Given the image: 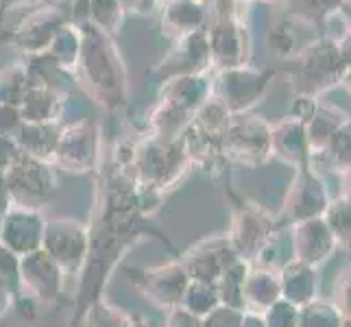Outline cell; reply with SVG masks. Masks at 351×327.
I'll list each match as a JSON object with an SVG mask.
<instances>
[{"label": "cell", "mask_w": 351, "mask_h": 327, "mask_svg": "<svg viewBox=\"0 0 351 327\" xmlns=\"http://www.w3.org/2000/svg\"><path fill=\"white\" fill-rule=\"evenodd\" d=\"M297 327H345V321L330 301L314 299L299 308Z\"/></svg>", "instance_id": "cell-12"}, {"label": "cell", "mask_w": 351, "mask_h": 327, "mask_svg": "<svg viewBox=\"0 0 351 327\" xmlns=\"http://www.w3.org/2000/svg\"><path fill=\"white\" fill-rule=\"evenodd\" d=\"M242 319H245V312L242 310L221 304L219 308H214L208 317H205L201 327H240Z\"/></svg>", "instance_id": "cell-15"}, {"label": "cell", "mask_w": 351, "mask_h": 327, "mask_svg": "<svg viewBox=\"0 0 351 327\" xmlns=\"http://www.w3.org/2000/svg\"><path fill=\"white\" fill-rule=\"evenodd\" d=\"M330 201L332 199L328 195V190H325L323 181L304 168L288 195L286 212L295 225L301 221H310V218H321L325 210H328Z\"/></svg>", "instance_id": "cell-2"}, {"label": "cell", "mask_w": 351, "mask_h": 327, "mask_svg": "<svg viewBox=\"0 0 351 327\" xmlns=\"http://www.w3.org/2000/svg\"><path fill=\"white\" fill-rule=\"evenodd\" d=\"M282 299L301 308L317 299V269L293 260L280 271Z\"/></svg>", "instance_id": "cell-6"}, {"label": "cell", "mask_w": 351, "mask_h": 327, "mask_svg": "<svg viewBox=\"0 0 351 327\" xmlns=\"http://www.w3.org/2000/svg\"><path fill=\"white\" fill-rule=\"evenodd\" d=\"M328 229L332 232L336 247H343L351 251V199L341 197L330 201L328 210L321 216Z\"/></svg>", "instance_id": "cell-10"}, {"label": "cell", "mask_w": 351, "mask_h": 327, "mask_svg": "<svg viewBox=\"0 0 351 327\" xmlns=\"http://www.w3.org/2000/svg\"><path fill=\"white\" fill-rule=\"evenodd\" d=\"M290 238H293L295 260L314 266V269L328 260L336 249V240L323 218H310V221L295 223L290 227Z\"/></svg>", "instance_id": "cell-1"}, {"label": "cell", "mask_w": 351, "mask_h": 327, "mask_svg": "<svg viewBox=\"0 0 351 327\" xmlns=\"http://www.w3.org/2000/svg\"><path fill=\"white\" fill-rule=\"evenodd\" d=\"M347 171H349V173H347V184H345L347 190H345V195H343V197H349V199H351V164L347 166Z\"/></svg>", "instance_id": "cell-20"}, {"label": "cell", "mask_w": 351, "mask_h": 327, "mask_svg": "<svg viewBox=\"0 0 351 327\" xmlns=\"http://www.w3.org/2000/svg\"><path fill=\"white\" fill-rule=\"evenodd\" d=\"M332 306L341 314L345 325H351V269H347L334 286Z\"/></svg>", "instance_id": "cell-14"}, {"label": "cell", "mask_w": 351, "mask_h": 327, "mask_svg": "<svg viewBox=\"0 0 351 327\" xmlns=\"http://www.w3.org/2000/svg\"><path fill=\"white\" fill-rule=\"evenodd\" d=\"M236 260H240V258H238V253L232 245V240H229V236H227V238H219V240H210L208 245L197 249L186 260V264H188L186 271L195 282L216 284L221 280V275Z\"/></svg>", "instance_id": "cell-3"}, {"label": "cell", "mask_w": 351, "mask_h": 327, "mask_svg": "<svg viewBox=\"0 0 351 327\" xmlns=\"http://www.w3.org/2000/svg\"><path fill=\"white\" fill-rule=\"evenodd\" d=\"M168 327H201V321L188 310H177L173 312V321L168 323Z\"/></svg>", "instance_id": "cell-17"}, {"label": "cell", "mask_w": 351, "mask_h": 327, "mask_svg": "<svg viewBox=\"0 0 351 327\" xmlns=\"http://www.w3.org/2000/svg\"><path fill=\"white\" fill-rule=\"evenodd\" d=\"M275 232H277V225L266 214L256 212V210H242L236 216L234 232L229 236V240H232L240 260H245V258L253 260L260 253V249L266 245V240Z\"/></svg>", "instance_id": "cell-4"}, {"label": "cell", "mask_w": 351, "mask_h": 327, "mask_svg": "<svg viewBox=\"0 0 351 327\" xmlns=\"http://www.w3.org/2000/svg\"><path fill=\"white\" fill-rule=\"evenodd\" d=\"M330 147V155H334V160L341 166H349L351 164V129L345 127L341 131H336L332 140L328 142Z\"/></svg>", "instance_id": "cell-16"}, {"label": "cell", "mask_w": 351, "mask_h": 327, "mask_svg": "<svg viewBox=\"0 0 351 327\" xmlns=\"http://www.w3.org/2000/svg\"><path fill=\"white\" fill-rule=\"evenodd\" d=\"M260 317L264 319L266 327H297L299 308L286 299H277L269 310H264L260 314Z\"/></svg>", "instance_id": "cell-13"}, {"label": "cell", "mask_w": 351, "mask_h": 327, "mask_svg": "<svg viewBox=\"0 0 351 327\" xmlns=\"http://www.w3.org/2000/svg\"><path fill=\"white\" fill-rule=\"evenodd\" d=\"M240 327H266L264 319L260 314H253V312H245V319H242Z\"/></svg>", "instance_id": "cell-18"}, {"label": "cell", "mask_w": 351, "mask_h": 327, "mask_svg": "<svg viewBox=\"0 0 351 327\" xmlns=\"http://www.w3.org/2000/svg\"><path fill=\"white\" fill-rule=\"evenodd\" d=\"M258 269H266L273 273H280L286 264L295 260L293 256V238H290V227L288 229H277V232L266 240V245L260 249L256 258Z\"/></svg>", "instance_id": "cell-8"}, {"label": "cell", "mask_w": 351, "mask_h": 327, "mask_svg": "<svg viewBox=\"0 0 351 327\" xmlns=\"http://www.w3.org/2000/svg\"><path fill=\"white\" fill-rule=\"evenodd\" d=\"M186 310L195 317H208V314L221 306V297H219V288L216 284H208V282H195L188 286L186 295Z\"/></svg>", "instance_id": "cell-11"}, {"label": "cell", "mask_w": 351, "mask_h": 327, "mask_svg": "<svg viewBox=\"0 0 351 327\" xmlns=\"http://www.w3.org/2000/svg\"><path fill=\"white\" fill-rule=\"evenodd\" d=\"M9 299H11V293H9V286L5 282H0V317L5 314L7 306H9Z\"/></svg>", "instance_id": "cell-19"}, {"label": "cell", "mask_w": 351, "mask_h": 327, "mask_svg": "<svg viewBox=\"0 0 351 327\" xmlns=\"http://www.w3.org/2000/svg\"><path fill=\"white\" fill-rule=\"evenodd\" d=\"M277 299H282L280 273L256 269L247 273L245 286H242V310L262 314L269 310Z\"/></svg>", "instance_id": "cell-5"}, {"label": "cell", "mask_w": 351, "mask_h": 327, "mask_svg": "<svg viewBox=\"0 0 351 327\" xmlns=\"http://www.w3.org/2000/svg\"><path fill=\"white\" fill-rule=\"evenodd\" d=\"M46 245L53 253V260L57 264L68 262H81L83 253L88 249V236L83 229L70 225L66 221H59L57 225H51L46 229Z\"/></svg>", "instance_id": "cell-7"}, {"label": "cell", "mask_w": 351, "mask_h": 327, "mask_svg": "<svg viewBox=\"0 0 351 327\" xmlns=\"http://www.w3.org/2000/svg\"><path fill=\"white\" fill-rule=\"evenodd\" d=\"M24 269L29 271H35L38 273V282H33V295H38L40 299H53L57 297V290H59V282H62V277L57 273V262L46 256V253H38V256H29L27 260L22 262Z\"/></svg>", "instance_id": "cell-9"}]
</instances>
